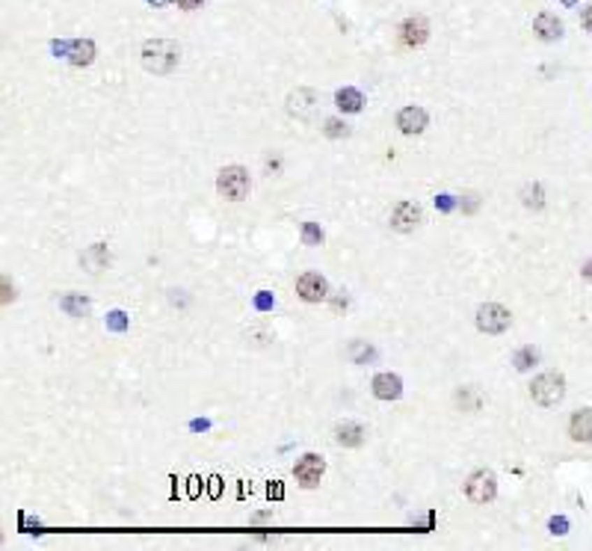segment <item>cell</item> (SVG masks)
Segmentation results:
<instances>
[{
  "label": "cell",
  "mask_w": 592,
  "mask_h": 551,
  "mask_svg": "<svg viewBox=\"0 0 592 551\" xmlns=\"http://www.w3.org/2000/svg\"><path fill=\"white\" fill-rule=\"evenodd\" d=\"M426 124H430V116H426V110L424 107H403L397 113V128L400 134H406V136H414V134H424L426 131Z\"/></svg>",
  "instance_id": "10"
},
{
  "label": "cell",
  "mask_w": 592,
  "mask_h": 551,
  "mask_svg": "<svg viewBox=\"0 0 592 551\" xmlns=\"http://www.w3.org/2000/svg\"><path fill=\"white\" fill-rule=\"evenodd\" d=\"M80 264L89 270V273L107 270V264H110V249H107V243H92V246L80 255Z\"/></svg>",
  "instance_id": "14"
},
{
  "label": "cell",
  "mask_w": 592,
  "mask_h": 551,
  "mask_svg": "<svg viewBox=\"0 0 592 551\" xmlns=\"http://www.w3.org/2000/svg\"><path fill=\"white\" fill-rule=\"evenodd\" d=\"M569 436L575 442H592V409H577L569 421Z\"/></svg>",
  "instance_id": "12"
},
{
  "label": "cell",
  "mask_w": 592,
  "mask_h": 551,
  "mask_svg": "<svg viewBox=\"0 0 592 551\" xmlns=\"http://www.w3.org/2000/svg\"><path fill=\"white\" fill-rule=\"evenodd\" d=\"M465 495H468L474 504H489V501H495L498 495V480H495V474L492 471H474L468 480H465Z\"/></svg>",
  "instance_id": "5"
},
{
  "label": "cell",
  "mask_w": 592,
  "mask_h": 551,
  "mask_svg": "<svg viewBox=\"0 0 592 551\" xmlns=\"http://www.w3.org/2000/svg\"><path fill=\"white\" fill-rule=\"evenodd\" d=\"M551 534H565V519H554L551 522Z\"/></svg>",
  "instance_id": "26"
},
{
  "label": "cell",
  "mask_w": 592,
  "mask_h": 551,
  "mask_svg": "<svg viewBox=\"0 0 592 551\" xmlns=\"http://www.w3.org/2000/svg\"><path fill=\"white\" fill-rule=\"evenodd\" d=\"M521 202H524V208H530V210H542L545 208L542 187H539V184H527L524 190H521Z\"/></svg>",
  "instance_id": "19"
},
{
  "label": "cell",
  "mask_w": 592,
  "mask_h": 551,
  "mask_svg": "<svg viewBox=\"0 0 592 551\" xmlns=\"http://www.w3.org/2000/svg\"><path fill=\"white\" fill-rule=\"evenodd\" d=\"M249 187H252V181L243 166H225L217 175V193L222 199H229V202H243L249 196Z\"/></svg>",
  "instance_id": "3"
},
{
  "label": "cell",
  "mask_w": 592,
  "mask_h": 551,
  "mask_svg": "<svg viewBox=\"0 0 592 551\" xmlns=\"http://www.w3.org/2000/svg\"><path fill=\"white\" fill-rule=\"evenodd\" d=\"M323 471H326V462H323L317 454H305V457L296 462V468H294L299 486H305V489H314V486L320 483Z\"/></svg>",
  "instance_id": "7"
},
{
  "label": "cell",
  "mask_w": 592,
  "mask_h": 551,
  "mask_svg": "<svg viewBox=\"0 0 592 551\" xmlns=\"http://www.w3.org/2000/svg\"><path fill=\"white\" fill-rule=\"evenodd\" d=\"M456 403H459L462 409H471V412H474L477 406H480V394H477L474 388H462V392L456 394Z\"/></svg>",
  "instance_id": "21"
},
{
  "label": "cell",
  "mask_w": 592,
  "mask_h": 551,
  "mask_svg": "<svg viewBox=\"0 0 592 551\" xmlns=\"http://www.w3.org/2000/svg\"><path fill=\"white\" fill-rule=\"evenodd\" d=\"M335 104H338L341 113H359L361 104H364V95L359 90H352V86H344V90H338Z\"/></svg>",
  "instance_id": "16"
},
{
  "label": "cell",
  "mask_w": 592,
  "mask_h": 551,
  "mask_svg": "<svg viewBox=\"0 0 592 551\" xmlns=\"http://www.w3.org/2000/svg\"><path fill=\"white\" fill-rule=\"evenodd\" d=\"M68 59H71V66H89V62L95 59V42H89V39L71 42L68 45Z\"/></svg>",
  "instance_id": "15"
},
{
  "label": "cell",
  "mask_w": 592,
  "mask_h": 551,
  "mask_svg": "<svg viewBox=\"0 0 592 551\" xmlns=\"http://www.w3.org/2000/svg\"><path fill=\"white\" fill-rule=\"evenodd\" d=\"M201 3H205V0H178V6H181V9H187V12L201 9Z\"/></svg>",
  "instance_id": "25"
},
{
  "label": "cell",
  "mask_w": 592,
  "mask_h": 551,
  "mask_svg": "<svg viewBox=\"0 0 592 551\" xmlns=\"http://www.w3.org/2000/svg\"><path fill=\"white\" fill-rule=\"evenodd\" d=\"M565 394V377L557 371H545L530 382V397L539 406H557Z\"/></svg>",
  "instance_id": "2"
},
{
  "label": "cell",
  "mask_w": 592,
  "mask_h": 551,
  "mask_svg": "<svg viewBox=\"0 0 592 551\" xmlns=\"http://www.w3.org/2000/svg\"><path fill=\"white\" fill-rule=\"evenodd\" d=\"M581 276H584V279H586V282H592V261H586V264H584V270H581Z\"/></svg>",
  "instance_id": "28"
},
{
  "label": "cell",
  "mask_w": 592,
  "mask_h": 551,
  "mask_svg": "<svg viewBox=\"0 0 592 551\" xmlns=\"http://www.w3.org/2000/svg\"><path fill=\"white\" fill-rule=\"evenodd\" d=\"M323 131H326V136H335V140H338V136H347L349 134V128H347L341 119H326V128Z\"/></svg>",
  "instance_id": "22"
},
{
  "label": "cell",
  "mask_w": 592,
  "mask_h": 551,
  "mask_svg": "<svg viewBox=\"0 0 592 551\" xmlns=\"http://www.w3.org/2000/svg\"><path fill=\"white\" fill-rule=\"evenodd\" d=\"M296 294L299 299H305V303H323L326 296H329V285L320 273H302L296 279Z\"/></svg>",
  "instance_id": "6"
},
{
  "label": "cell",
  "mask_w": 592,
  "mask_h": 551,
  "mask_svg": "<svg viewBox=\"0 0 592 551\" xmlns=\"http://www.w3.org/2000/svg\"><path fill=\"white\" fill-rule=\"evenodd\" d=\"M151 3H154V6H163V3H169V0H151Z\"/></svg>",
  "instance_id": "29"
},
{
  "label": "cell",
  "mask_w": 592,
  "mask_h": 551,
  "mask_svg": "<svg viewBox=\"0 0 592 551\" xmlns=\"http://www.w3.org/2000/svg\"><path fill=\"white\" fill-rule=\"evenodd\" d=\"M510 323H512L510 308H503V306H498V303H486V306L477 308V329L486 332V335H500V332H507Z\"/></svg>",
  "instance_id": "4"
},
{
  "label": "cell",
  "mask_w": 592,
  "mask_h": 551,
  "mask_svg": "<svg viewBox=\"0 0 592 551\" xmlns=\"http://www.w3.org/2000/svg\"><path fill=\"white\" fill-rule=\"evenodd\" d=\"M305 241L320 246V243H323V231L317 229V225H311V222H308V225H305Z\"/></svg>",
  "instance_id": "23"
},
{
  "label": "cell",
  "mask_w": 592,
  "mask_h": 551,
  "mask_svg": "<svg viewBox=\"0 0 592 551\" xmlns=\"http://www.w3.org/2000/svg\"><path fill=\"white\" fill-rule=\"evenodd\" d=\"M426 39H430V24L424 15H409L400 24V42L406 48H421Z\"/></svg>",
  "instance_id": "9"
},
{
  "label": "cell",
  "mask_w": 592,
  "mask_h": 551,
  "mask_svg": "<svg viewBox=\"0 0 592 551\" xmlns=\"http://www.w3.org/2000/svg\"><path fill=\"white\" fill-rule=\"evenodd\" d=\"M533 30L539 39H545V42H554V39H560L563 36V24L557 15H551V12H539L536 21H533Z\"/></svg>",
  "instance_id": "13"
},
{
  "label": "cell",
  "mask_w": 592,
  "mask_h": 551,
  "mask_svg": "<svg viewBox=\"0 0 592 551\" xmlns=\"http://www.w3.org/2000/svg\"><path fill=\"white\" fill-rule=\"evenodd\" d=\"M584 27H586V30H592V6H586V9H584Z\"/></svg>",
  "instance_id": "27"
},
{
  "label": "cell",
  "mask_w": 592,
  "mask_h": 551,
  "mask_svg": "<svg viewBox=\"0 0 592 551\" xmlns=\"http://www.w3.org/2000/svg\"><path fill=\"white\" fill-rule=\"evenodd\" d=\"M178 59H181V48L175 45L172 39H148L143 45V66L151 74H169L178 69Z\"/></svg>",
  "instance_id": "1"
},
{
  "label": "cell",
  "mask_w": 592,
  "mask_h": 551,
  "mask_svg": "<svg viewBox=\"0 0 592 551\" xmlns=\"http://www.w3.org/2000/svg\"><path fill=\"white\" fill-rule=\"evenodd\" d=\"M335 439L341 448H359L364 442V427L361 424H344V427L335 430Z\"/></svg>",
  "instance_id": "17"
},
{
  "label": "cell",
  "mask_w": 592,
  "mask_h": 551,
  "mask_svg": "<svg viewBox=\"0 0 592 551\" xmlns=\"http://www.w3.org/2000/svg\"><path fill=\"white\" fill-rule=\"evenodd\" d=\"M62 308L68 311V315H74V317H80L86 308H89V299L86 296H66L62 299Z\"/></svg>",
  "instance_id": "20"
},
{
  "label": "cell",
  "mask_w": 592,
  "mask_h": 551,
  "mask_svg": "<svg viewBox=\"0 0 592 551\" xmlns=\"http://www.w3.org/2000/svg\"><path fill=\"white\" fill-rule=\"evenodd\" d=\"M370 356H373L370 347L364 350V344H352V359H356V362H364V359H370Z\"/></svg>",
  "instance_id": "24"
},
{
  "label": "cell",
  "mask_w": 592,
  "mask_h": 551,
  "mask_svg": "<svg viewBox=\"0 0 592 551\" xmlns=\"http://www.w3.org/2000/svg\"><path fill=\"white\" fill-rule=\"evenodd\" d=\"M424 214H421V208L414 205V202H397L394 210H391V229L394 231H403V234H409L414 231L421 225Z\"/></svg>",
  "instance_id": "8"
},
{
  "label": "cell",
  "mask_w": 592,
  "mask_h": 551,
  "mask_svg": "<svg viewBox=\"0 0 592 551\" xmlns=\"http://www.w3.org/2000/svg\"><path fill=\"white\" fill-rule=\"evenodd\" d=\"M539 362V350L536 347H521V350H515V356H512V365H515V371H530L533 365Z\"/></svg>",
  "instance_id": "18"
},
{
  "label": "cell",
  "mask_w": 592,
  "mask_h": 551,
  "mask_svg": "<svg viewBox=\"0 0 592 551\" xmlns=\"http://www.w3.org/2000/svg\"><path fill=\"white\" fill-rule=\"evenodd\" d=\"M370 388H373V394L380 400H397L403 394V380L397 377V373H391V371H382V373H376V377H373Z\"/></svg>",
  "instance_id": "11"
}]
</instances>
